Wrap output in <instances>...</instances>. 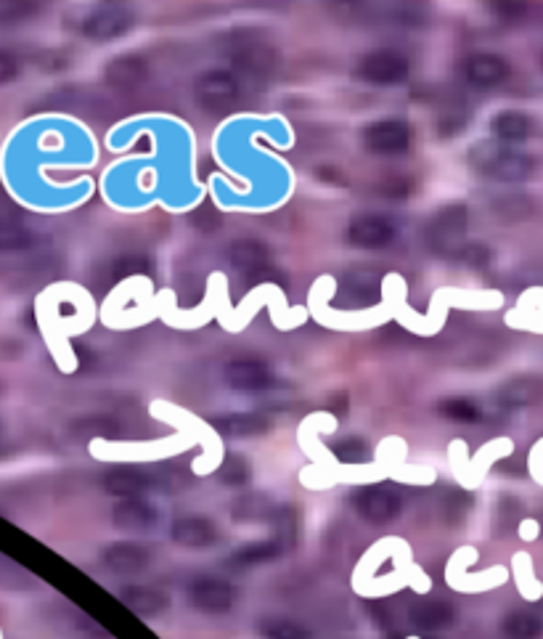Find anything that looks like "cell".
<instances>
[{
  "label": "cell",
  "mask_w": 543,
  "mask_h": 639,
  "mask_svg": "<svg viewBox=\"0 0 543 639\" xmlns=\"http://www.w3.org/2000/svg\"><path fill=\"white\" fill-rule=\"evenodd\" d=\"M347 239L363 250H382L387 244H393L395 226L382 215H361L347 226Z\"/></svg>",
  "instance_id": "52a82bcc"
},
{
  "label": "cell",
  "mask_w": 543,
  "mask_h": 639,
  "mask_svg": "<svg viewBox=\"0 0 543 639\" xmlns=\"http://www.w3.org/2000/svg\"><path fill=\"white\" fill-rule=\"evenodd\" d=\"M363 144L371 154H382V157H395L403 154L411 144V130L406 122L400 120H382L374 122L363 133Z\"/></svg>",
  "instance_id": "5b68a950"
},
{
  "label": "cell",
  "mask_w": 543,
  "mask_h": 639,
  "mask_svg": "<svg viewBox=\"0 0 543 639\" xmlns=\"http://www.w3.org/2000/svg\"><path fill=\"white\" fill-rule=\"evenodd\" d=\"M130 22H133V16H130L128 8H96V11L83 22V35H88L91 40H114L130 30Z\"/></svg>",
  "instance_id": "9c48e42d"
},
{
  "label": "cell",
  "mask_w": 543,
  "mask_h": 639,
  "mask_svg": "<svg viewBox=\"0 0 543 639\" xmlns=\"http://www.w3.org/2000/svg\"><path fill=\"white\" fill-rule=\"evenodd\" d=\"M501 634L506 639H541L543 621L530 610H514L501 621Z\"/></svg>",
  "instance_id": "7402d4cb"
},
{
  "label": "cell",
  "mask_w": 543,
  "mask_h": 639,
  "mask_svg": "<svg viewBox=\"0 0 543 639\" xmlns=\"http://www.w3.org/2000/svg\"><path fill=\"white\" fill-rule=\"evenodd\" d=\"M461 258H467L472 266H488V260H491V252L485 250V247H480V244H472L469 250H464V255Z\"/></svg>",
  "instance_id": "e575fe53"
},
{
  "label": "cell",
  "mask_w": 543,
  "mask_h": 639,
  "mask_svg": "<svg viewBox=\"0 0 543 639\" xmlns=\"http://www.w3.org/2000/svg\"><path fill=\"white\" fill-rule=\"evenodd\" d=\"M189 597L191 605L202 610V613L220 616V613H228L234 608L236 589L226 579H218V576H199V579L189 584Z\"/></svg>",
  "instance_id": "7a4b0ae2"
},
{
  "label": "cell",
  "mask_w": 543,
  "mask_h": 639,
  "mask_svg": "<svg viewBox=\"0 0 543 639\" xmlns=\"http://www.w3.org/2000/svg\"><path fill=\"white\" fill-rule=\"evenodd\" d=\"M35 8H30L27 3H6L0 6V19L3 22H14V19H22V16H30Z\"/></svg>",
  "instance_id": "836d02e7"
},
{
  "label": "cell",
  "mask_w": 543,
  "mask_h": 639,
  "mask_svg": "<svg viewBox=\"0 0 543 639\" xmlns=\"http://www.w3.org/2000/svg\"><path fill=\"white\" fill-rule=\"evenodd\" d=\"M149 77V64L141 56H120L106 67V83L117 91H136Z\"/></svg>",
  "instance_id": "9a60e30c"
},
{
  "label": "cell",
  "mask_w": 543,
  "mask_h": 639,
  "mask_svg": "<svg viewBox=\"0 0 543 639\" xmlns=\"http://www.w3.org/2000/svg\"><path fill=\"white\" fill-rule=\"evenodd\" d=\"M220 480L226 486H247L249 483V465L242 457H228L220 467Z\"/></svg>",
  "instance_id": "f546056e"
},
{
  "label": "cell",
  "mask_w": 543,
  "mask_h": 639,
  "mask_svg": "<svg viewBox=\"0 0 543 639\" xmlns=\"http://www.w3.org/2000/svg\"><path fill=\"white\" fill-rule=\"evenodd\" d=\"M32 234L24 223L14 218H0V252H16L30 247Z\"/></svg>",
  "instance_id": "d4e9b609"
},
{
  "label": "cell",
  "mask_w": 543,
  "mask_h": 639,
  "mask_svg": "<svg viewBox=\"0 0 543 639\" xmlns=\"http://www.w3.org/2000/svg\"><path fill=\"white\" fill-rule=\"evenodd\" d=\"M469 165L485 178L506 183L528 181L538 170L533 154L520 152V149H512L506 144H491V141H483V144L469 149Z\"/></svg>",
  "instance_id": "6da1fadb"
},
{
  "label": "cell",
  "mask_w": 543,
  "mask_h": 639,
  "mask_svg": "<svg viewBox=\"0 0 543 639\" xmlns=\"http://www.w3.org/2000/svg\"><path fill=\"white\" fill-rule=\"evenodd\" d=\"M358 75L366 80V83L374 85H395L403 83L408 75L406 59L395 51H374V54H366L358 64Z\"/></svg>",
  "instance_id": "8992f818"
},
{
  "label": "cell",
  "mask_w": 543,
  "mask_h": 639,
  "mask_svg": "<svg viewBox=\"0 0 543 639\" xmlns=\"http://www.w3.org/2000/svg\"><path fill=\"white\" fill-rule=\"evenodd\" d=\"M281 547L279 541H255V544H247V547L236 549L234 557H231V563L234 565H257V563H268L273 557H279Z\"/></svg>",
  "instance_id": "cb8c5ba5"
},
{
  "label": "cell",
  "mask_w": 543,
  "mask_h": 639,
  "mask_svg": "<svg viewBox=\"0 0 543 639\" xmlns=\"http://www.w3.org/2000/svg\"><path fill=\"white\" fill-rule=\"evenodd\" d=\"M467 231V207L464 205H448L435 215V221L430 226V242L438 247L440 252L453 250L456 244L464 239Z\"/></svg>",
  "instance_id": "30bf717a"
},
{
  "label": "cell",
  "mask_w": 543,
  "mask_h": 639,
  "mask_svg": "<svg viewBox=\"0 0 543 639\" xmlns=\"http://www.w3.org/2000/svg\"><path fill=\"white\" fill-rule=\"evenodd\" d=\"M197 99L210 112H226L239 99V83H236V77L231 72H226V69L207 72V75L199 77Z\"/></svg>",
  "instance_id": "3957f363"
},
{
  "label": "cell",
  "mask_w": 543,
  "mask_h": 639,
  "mask_svg": "<svg viewBox=\"0 0 543 639\" xmlns=\"http://www.w3.org/2000/svg\"><path fill=\"white\" fill-rule=\"evenodd\" d=\"M19 77V61H16L14 54L8 51H0V85L11 83Z\"/></svg>",
  "instance_id": "d6a6232c"
},
{
  "label": "cell",
  "mask_w": 543,
  "mask_h": 639,
  "mask_svg": "<svg viewBox=\"0 0 543 639\" xmlns=\"http://www.w3.org/2000/svg\"><path fill=\"white\" fill-rule=\"evenodd\" d=\"M411 189H414V181H406L403 175H398V178L393 175L390 181L379 186V191L390 199H406L408 194H411Z\"/></svg>",
  "instance_id": "1f68e13d"
},
{
  "label": "cell",
  "mask_w": 543,
  "mask_h": 639,
  "mask_svg": "<svg viewBox=\"0 0 543 639\" xmlns=\"http://www.w3.org/2000/svg\"><path fill=\"white\" fill-rule=\"evenodd\" d=\"M226 382L234 390H244V393H260V390L271 388L273 374L271 369L260 361H249V358H239L226 366Z\"/></svg>",
  "instance_id": "4fadbf2b"
},
{
  "label": "cell",
  "mask_w": 543,
  "mask_h": 639,
  "mask_svg": "<svg viewBox=\"0 0 543 639\" xmlns=\"http://www.w3.org/2000/svg\"><path fill=\"white\" fill-rule=\"evenodd\" d=\"M104 565L117 576H136L144 573L151 563V552L136 541H117L109 544L101 555Z\"/></svg>",
  "instance_id": "ba28073f"
},
{
  "label": "cell",
  "mask_w": 543,
  "mask_h": 639,
  "mask_svg": "<svg viewBox=\"0 0 543 639\" xmlns=\"http://www.w3.org/2000/svg\"><path fill=\"white\" fill-rule=\"evenodd\" d=\"M228 258L244 274H263L271 266V250L257 239H236L228 247Z\"/></svg>",
  "instance_id": "ac0fdd59"
},
{
  "label": "cell",
  "mask_w": 543,
  "mask_h": 639,
  "mask_svg": "<svg viewBox=\"0 0 543 639\" xmlns=\"http://www.w3.org/2000/svg\"><path fill=\"white\" fill-rule=\"evenodd\" d=\"M464 75L475 88L488 91V88H498L506 83V77L512 75V67H509V61L496 54H475L464 64Z\"/></svg>",
  "instance_id": "8fae6325"
},
{
  "label": "cell",
  "mask_w": 543,
  "mask_h": 639,
  "mask_svg": "<svg viewBox=\"0 0 543 639\" xmlns=\"http://www.w3.org/2000/svg\"><path fill=\"white\" fill-rule=\"evenodd\" d=\"M453 621V608L448 602L430 600L419 602L414 610H411V624L419 629V632H440Z\"/></svg>",
  "instance_id": "44dd1931"
},
{
  "label": "cell",
  "mask_w": 543,
  "mask_h": 639,
  "mask_svg": "<svg viewBox=\"0 0 543 639\" xmlns=\"http://www.w3.org/2000/svg\"><path fill=\"white\" fill-rule=\"evenodd\" d=\"M104 491L112 496H122V499H138L141 494H146L154 480L151 475L141 470H133V467H114L104 475Z\"/></svg>",
  "instance_id": "5bb4252c"
},
{
  "label": "cell",
  "mask_w": 543,
  "mask_h": 639,
  "mask_svg": "<svg viewBox=\"0 0 543 639\" xmlns=\"http://www.w3.org/2000/svg\"><path fill=\"white\" fill-rule=\"evenodd\" d=\"M347 290L355 297H374L377 295V279L371 274H366V271H358V274L350 279V284H347Z\"/></svg>",
  "instance_id": "4dcf8cb0"
},
{
  "label": "cell",
  "mask_w": 543,
  "mask_h": 639,
  "mask_svg": "<svg viewBox=\"0 0 543 639\" xmlns=\"http://www.w3.org/2000/svg\"><path fill=\"white\" fill-rule=\"evenodd\" d=\"M218 427L223 433L234 435V438H247V435H260L268 430V419L260 414H231V417L220 419Z\"/></svg>",
  "instance_id": "603a6c76"
},
{
  "label": "cell",
  "mask_w": 543,
  "mask_h": 639,
  "mask_svg": "<svg viewBox=\"0 0 543 639\" xmlns=\"http://www.w3.org/2000/svg\"><path fill=\"white\" fill-rule=\"evenodd\" d=\"M493 136L504 144H520V141H528L533 136V120H530L525 112H517V109H506V112H498L491 120Z\"/></svg>",
  "instance_id": "ffe728a7"
},
{
  "label": "cell",
  "mask_w": 543,
  "mask_h": 639,
  "mask_svg": "<svg viewBox=\"0 0 543 639\" xmlns=\"http://www.w3.org/2000/svg\"><path fill=\"white\" fill-rule=\"evenodd\" d=\"M120 600L125 602L136 616L144 618H154L170 608V597H167L165 592L154 589V586H122Z\"/></svg>",
  "instance_id": "2e32d148"
},
{
  "label": "cell",
  "mask_w": 543,
  "mask_h": 639,
  "mask_svg": "<svg viewBox=\"0 0 543 639\" xmlns=\"http://www.w3.org/2000/svg\"><path fill=\"white\" fill-rule=\"evenodd\" d=\"M440 414L453 422H477L480 419V409L467 398H448L440 404Z\"/></svg>",
  "instance_id": "f1b7e54d"
},
{
  "label": "cell",
  "mask_w": 543,
  "mask_h": 639,
  "mask_svg": "<svg viewBox=\"0 0 543 639\" xmlns=\"http://www.w3.org/2000/svg\"><path fill=\"white\" fill-rule=\"evenodd\" d=\"M265 639H313V634L289 618H271L263 624Z\"/></svg>",
  "instance_id": "4316f807"
},
{
  "label": "cell",
  "mask_w": 543,
  "mask_h": 639,
  "mask_svg": "<svg viewBox=\"0 0 543 639\" xmlns=\"http://www.w3.org/2000/svg\"><path fill=\"white\" fill-rule=\"evenodd\" d=\"M355 510L361 512L369 523H390L400 515V496L393 488L385 486H366L361 491H355L353 496Z\"/></svg>",
  "instance_id": "277c9868"
},
{
  "label": "cell",
  "mask_w": 543,
  "mask_h": 639,
  "mask_svg": "<svg viewBox=\"0 0 543 639\" xmlns=\"http://www.w3.org/2000/svg\"><path fill=\"white\" fill-rule=\"evenodd\" d=\"M234 61L242 69H247V72H268V69H273V61L276 59H273V54L268 48L249 46L242 48V51H236Z\"/></svg>",
  "instance_id": "83f0119b"
},
{
  "label": "cell",
  "mask_w": 543,
  "mask_h": 639,
  "mask_svg": "<svg viewBox=\"0 0 543 639\" xmlns=\"http://www.w3.org/2000/svg\"><path fill=\"white\" fill-rule=\"evenodd\" d=\"M498 404L509 406V409H520V406H533L543 401V377H514L496 393Z\"/></svg>",
  "instance_id": "e0dca14e"
},
{
  "label": "cell",
  "mask_w": 543,
  "mask_h": 639,
  "mask_svg": "<svg viewBox=\"0 0 543 639\" xmlns=\"http://www.w3.org/2000/svg\"><path fill=\"white\" fill-rule=\"evenodd\" d=\"M170 536L178 547L186 549H204L212 547L218 541V528L210 518H202V515H186V518H178L170 528Z\"/></svg>",
  "instance_id": "7c38bea8"
},
{
  "label": "cell",
  "mask_w": 543,
  "mask_h": 639,
  "mask_svg": "<svg viewBox=\"0 0 543 639\" xmlns=\"http://www.w3.org/2000/svg\"><path fill=\"white\" fill-rule=\"evenodd\" d=\"M332 451L334 457L340 459V462H345V465H361V462H366V459L371 457L369 443L363 441V438H355V435L332 443Z\"/></svg>",
  "instance_id": "484cf974"
},
{
  "label": "cell",
  "mask_w": 543,
  "mask_h": 639,
  "mask_svg": "<svg viewBox=\"0 0 543 639\" xmlns=\"http://www.w3.org/2000/svg\"><path fill=\"white\" fill-rule=\"evenodd\" d=\"M112 520L120 531H149L157 523V510L146 499H125L114 507Z\"/></svg>",
  "instance_id": "d6986e66"
}]
</instances>
